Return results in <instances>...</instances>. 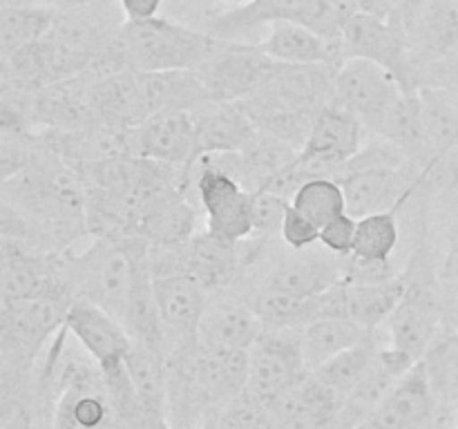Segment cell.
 Returning <instances> with one entry per match:
<instances>
[{"label":"cell","mask_w":458,"mask_h":429,"mask_svg":"<svg viewBox=\"0 0 458 429\" xmlns=\"http://www.w3.org/2000/svg\"><path fill=\"white\" fill-rule=\"evenodd\" d=\"M356 232L358 219L349 213L340 214L334 222L320 228V246L338 257H349L353 253V244H356Z\"/></svg>","instance_id":"d590c367"},{"label":"cell","mask_w":458,"mask_h":429,"mask_svg":"<svg viewBox=\"0 0 458 429\" xmlns=\"http://www.w3.org/2000/svg\"><path fill=\"white\" fill-rule=\"evenodd\" d=\"M282 244L293 250H307L320 244V228L291 206L280 228Z\"/></svg>","instance_id":"e575fe53"},{"label":"cell","mask_w":458,"mask_h":429,"mask_svg":"<svg viewBox=\"0 0 458 429\" xmlns=\"http://www.w3.org/2000/svg\"><path fill=\"white\" fill-rule=\"evenodd\" d=\"M401 235L398 210L367 214L358 219L356 244H353L352 255L367 262H392L401 246Z\"/></svg>","instance_id":"4dcf8cb0"},{"label":"cell","mask_w":458,"mask_h":429,"mask_svg":"<svg viewBox=\"0 0 458 429\" xmlns=\"http://www.w3.org/2000/svg\"><path fill=\"white\" fill-rule=\"evenodd\" d=\"M262 54L284 65H334L344 63L340 40H327L300 22H273L258 40Z\"/></svg>","instance_id":"603a6c76"},{"label":"cell","mask_w":458,"mask_h":429,"mask_svg":"<svg viewBox=\"0 0 458 429\" xmlns=\"http://www.w3.org/2000/svg\"><path fill=\"white\" fill-rule=\"evenodd\" d=\"M65 329L101 366V371L123 365L134 344L125 326L114 315L85 299H74L67 308Z\"/></svg>","instance_id":"2e32d148"},{"label":"cell","mask_w":458,"mask_h":429,"mask_svg":"<svg viewBox=\"0 0 458 429\" xmlns=\"http://www.w3.org/2000/svg\"><path fill=\"white\" fill-rule=\"evenodd\" d=\"M244 268V241L231 244L213 232H197L186 244V275L199 282L208 295L222 293L237 284Z\"/></svg>","instance_id":"7402d4cb"},{"label":"cell","mask_w":458,"mask_h":429,"mask_svg":"<svg viewBox=\"0 0 458 429\" xmlns=\"http://www.w3.org/2000/svg\"><path fill=\"white\" fill-rule=\"evenodd\" d=\"M343 58H360L392 72L405 92H419L411 80V49L407 27L401 18H380L356 12L344 22L340 34Z\"/></svg>","instance_id":"52a82bcc"},{"label":"cell","mask_w":458,"mask_h":429,"mask_svg":"<svg viewBox=\"0 0 458 429\" xmlns=\"http://www.w3.org/2000/svg\"><path fill=\"white\" fill-rule=\"evenodd\" d=\"M289 208L291 199H286V197L268 190L253 192V237H280L282 222H284V214Z\"/></svg>","instance_id":"836d02e7"},{"label":"cell","mask_w":458,"mask_h":429,"mask_svg":"<svg viewBox=\"0 0 458 429\" xmlns=\"http://www.w3.org/2000/svg\"><path fill=\"white\" fill-rule=\"evenodd\" d=\"M374 331L362 329L360 324L343 317H320L300 331V347H302L304 365L309 371L318 369L338 353L365 342Z\"/></svg>","instance_id":"d4e9b609"},{"label":"cell","mask_w":458,"mask_h":429,"mask_svg":"<svg viewBox=\"0 0 458 429\" xmlns=\"http://www.w3.org/2000/svg\"><path fill=\"white\" fill-rule=\"evenodd\" d=\"M63 253L52 255L25 244V241L3 237L0 240V302H22V299L61 295L72 298L63 275Z\"/></svg>","instance_id":"9c48e42d"},{"label":"cell","mask_w":458,"mask_h":429,"mask_svg":"<svg viewBox=\"0 0 458 429\" xmlns=\"http://www.w3.org/2000/svg\"><path fill=\"white\" fill-rule=\"evenodd\" d=\"M125 22H141L159 16L164 0H116Z\"/></svg>","instance_id":"74e56055"},{"label":"cell","mask_w":458,"mask_h":429,"mask_svg":"<svg viewBox=\"0 0 458 429\" xmlns=\"http://www.w3.org/2000/svg\"><path fill=\"white\" fill-rule=\"evenodd\" d=\"M119 4L116 0H52L56 12H85V9H106Z\"/></svg>","instance_id":"f35d334b"},{"label":"cell","mask_w":458,"mask_h":429,"mask_svg":"<svg viewBox=\"0 0 458 429\" xmlns=\"http://www.w3.org/2000/svg\"><path fill=\"white\" fill-rule=\"evenodd\" d=\"M307 371L298 331L264 333L249 351V383L244 393L259 405L271 407Z\"/></svg>","instance_id":"8fae6325"},{"label":"cell","mask_w":458,"mask_h":429,"mask_svg":"<svg viewBox=\"0 0 458 429\" xmlns=\"http://www.w3.org/2000/svg\"><path fill=\"white\" fill-rule=\"evenodd\" d=\"M121 324L125 326L134 344L148 347L165 356V340L164 329H161L159 311H157L155 280H152L150 264L139 273L137 284H134L132 295H130L128 308H125Z\"/></svg>","instance_id":"f1b7e54d"},{"label":"cell","mask_w":458,"mask_h":429,"mask_svg":"<svg viewBox=\"0 0 458 429\" xmlns=\"http://www.w3.org/2000/svg\"><path fill=\"white\" fill-rule=\"evenodd\" d=\"M405 94L401 80L371 61L349 58L335 72L334 103L352 112L369 137H376L385 119Z\"/></svg>","instance_id":"ba28073f"},{"label":"cell","mask_w":458,"mask_h":429,"mask_svg":"<svg viewBox=\"0 0 458 429\" xmlns=\"http://www.w3.org/2000/svg\"><path fill=\"white\" fill-rule=\"evenodd\" d=\"M340 409L343 398L335 396L313 371H307L268 407L277 429H331Z\"/></svg>","instance_id":"ac0fdd59"},{"label":"cell","mask_w":458,"mask_h":429,"mask_svg":"<svg viewBox=\"0 0 458 429\" xmlns=\"http://www.w3.org/2000/svg\"><path fill=\"white\" fill-rule=\"evenodd\" d=\"M383 347H389V344L383 329H378L374 331L365 342L338 353V356L331 358L329 362H325L322 366L313 369V374H316L335 396L343 398L344 402V398H347L349 393L358 387V383L369 374V369L374 366L378 351Z\"/></svg>","instance_id":"484cf974"},{"label":"cell","mask_w":458,"mask_h":429,"mask_svg":"<svg viewBox=\"0 0 458 429\" xmlns=\"http://www.w3.org/2000/svg\"><path fill=\"white\" fill-rule=\"evenodd\" d=\"M134 74H137V125L168 112H192L210 101L192 70L134 72Z\"/></svg>","instance_id":"d6986e66"},{"label":"cell","mask_w":458,"mask_h":429,"mask_svg":"<svg viewBox=\"0 0 458 429\" xmlns=\"http://www.w3.org/2000/svg\"><path fill=\"white\" fill-rule=\"evenodd\" d=\"M273 65L276 61L262 54V49L250 40H224L222 47L192 72L204 85L210 101L244 103L262 88Z\"/></svg>","instance_id":"30bf717a"},{"label":"cell","mask_w":458,"mask_h":429,"mask_svg":"<svg viewBox=\"0 0 458 429\" xmlns=\"http://www.w3.org/2000/svg\"><path fill=\"white\" fill-rule=\"evenodd\" d=\"M3 237L61 255L89 235L88 190L72 165L40 147L31 164L3 181Z\"/></svg>","instance_id":"6da1fadb"},{"label":"cell","mask_w":458,"mask_h":429,"mask_svg":"<svg viewBox=\"0 0 458 429\" xmlns=\"http://www.w3.org/2000/svg\"><path fill=\"white\" fill-rule=\"evenodd\" d=\"M222 43V38L206 29H195L165 16L125 22L121 29V47L132 72L197 70Z\"/></svg>","instance_id":"277c9868"},{"label":"cell","mask_w":458,"mask_h":429,"mask_svg":"<svg viewBox=\"0 0 458 429\" xmlns=\"http://www.w3.org/2000/svg\"><path fill=\"white\" fill-rule=\"evenodd\" d=\"M125 369H128V378L141 405L146 409L157 411V414H165V384H168V375H165L164 353L132 344L128 358H125Z\"/></svg>","instance_id":"f546056e"},{"label":"cell","mask_w":458,"mask_h":429,"mask_svg":"<svg viewBox=\"0 0 458 429\" xmlns=\"http://www.w3.org/2000/svg\"><path fill=\"white\" fill-rule=\"evenodd\" d=\"M367 139H369V132L365 125L352 112L331 101L316 114L309 141L300 155L307 159L325 161L343 174L344 164L362 150Z\"/></svg>","instance_id":"ffe728a7"},{"label":"cell","mask_w":458,"mask_h":429,"mask_svg":"<svg viewBox=\"0 0 458 429\" xmlns=\"http://www.w3.org/2000/svg\"><path fill=\"white\" fill-rule=\"evenodd\" d=\"M3 7H25V4H49L52 7V0H0Z\"/></svg>","instance_id":"ab89813d"},{"label":"cell","mask_w":458,"mask_h":429,"mask_svg":"<svg viewBox=\"0 0 458 429\" xmlns=\"http://www.w3.org/2000/svg\"><path fill=\"white\" fill-rule=\"evenodd\" d=\"M192 119L199 156L242 152L258 137V128L240 103L208 101L192 110Z\"/></svg>","instance_id":"44dd1931"},{"label":"cell","mask_w":458,"mask_h":429,"mask_svg":"<svg viewBox=\"0 0 458 429\" xmlns=\"http://www.w3.org/2000/svg\"><path fill=\"white\" fill-rule=\"evenodd\" d=\"M150 244L134 235L94 237L81 253H63V275L72 298L97 304L123 320L137 277L148 266Z\"/></svg>","instance_id":"7a4b0ae2"},{"label":"cell","mask_w":458,"mask_h":429,"mask_svg":"<svg viewBox=\"0 0 458 429\" xmlns=\"http://www.w3.org/2000/svg\"><path fill=\"white\" fill-rule=\"evenodd\" d=\"M313 0H249L246 4L217 13L206 22V31L222 40L249 43L246 36L273 22H300L307 27Z\"/></svg>","instance_id":"cb8c5ba5"},{"label":"cell","mask_w":458,"mask_h":429,"mask_svg":"<svg viewBox=\"0 0 458 429\" xmlns=\"http://www.w3.org/2000/svg\"><path fill=\"white\" fill-rule=\"evenodd\" d=\"M441 298H443V320L452 329L458 331V240L447 250L441 273Z\"/></svg>","instance_id":"8d00e7d4"},{"label":"cell","mask_w":458,"mask_h":429,"mask_svg":"<svg viewBox=\"0 0 458 429\" xmlns=\"http://www.w3.org/2000/svg\"><path fill=\"white\" fill-rule=\"evenodd\" d=\"M420 362L437 398L438 414L454 411L458 416V331L450 324H443Z\"/></svg>","instance_id":"4316f807"},{"label":"cell","mask_w":458,"mask_h":429,"mask_svg":"<svg viewBox=\"0 0 458 429\" xmlns=\"http://www.w3.org/2000/svg\"><path fill=\"white\" fill-rule=\"evenodd\" d=\"M56 13L49 4L0 7V61L43 40L52 31Z\"/></svg>","instance_id":"83f0119b"},{"label":"cell","mask_w":458,"mask_h":429,"mask_svg":"<svg viewBox=\"0 0 458 429\" xmlns=\"http://www.w3.org/2000/svg\"><path fill=\"white\" fill-rule=\"evenodd\" d=\"M74 299L61 295L0 304V387L31 384L40 358L65 326Z\"/></svg>","instance_id":"3957f363"},{"label":"cell","mask_w":458,"mask_h":429,"mask_svg":"<svg viewBox=\"0 0 458 429\" xmlns=\"http://www.w3.org/2000/svg\"><path fill=\"white\" fill-rule=\"evenodd\" d=\"M437 418V398L429 387L423 362H419L358 425V429H429Z\"/></svg>","instance_id":"9a60e30c"},{"label":"cell","mask_w":458,"mask_h":429,"mask_svg":"<svg viewBox=\"0 0 458 429\" xmlns=\"http://www.w3.org/2000/svg\"><path fill=\"white\" fill-rule=\"evenodd\" d=\"M334 65L276 63L262 88L240 103L246 114H318L334 101Z\"/></svg>","instance_id":"8992f818"},{"label":"cell","mask_w":458,"mask_h":429,"mask_svg":"<svg viewBox=\"0 0 458 429\" xmlns=\"http://www.w3.org/2000/svg\"><path fill=\"white\" fill-rule=\"evenodd\" d=\"M405 289V273L396 280L380 282V284H356V282L340 280L329 290L318 295V320L343 317L356 322L367 331H378L398 307Z\"/></svg>","instance_id":"4fadbf2b"},{"label":"cell","mask_w":458,"mask_h":429,"mask_svg":"<svg viewBox=\"0 0 458 429\" xmlns=\"http://www.w3.org/2000/svg\"><path fill=\"white\" fill-rule=\"evenodd\" d=\"M208 290L191 275L155 280V299L165 340V358L199 344V324L208 307Z\"/></svg>","instance_id":"7c38bea8"},{"label":"cell","mask_w":458,"mask_h":429,"mask_svg":"<svg viewBox=\"0 0 458 429\" xmlns=\"http://www.w3.org/2000/svg\"><path fill=\"white\" fill-rule=\"evenodd\" d=\"M219 3H226V4H233V7H240V4H246L249 0H219Z\"/></svg>","instance_id":"60d3db41"},{"label":"cell","mask_w":458,"mask_h":429,"mask_svg":"<svg viewBox=\"0 0 458 429\" xmlns=\"http://www.w3.org/2000/svg\"><path fill=\"white\" fill-rule=\"evenodd\" d=\"M264 335V326L250 304L233 290L208 298L199 324V344L222 351H250Z\"/></svg>","instance_id":"e0dca14e"},{"label":"cell","mask_w":458,"mask_h":429,"mask_svg":"<svg viewBox=\"0 0 458 429\" xmlns=\"http://www.w3.org/2000/svg\"><path fill=\"white\" fill-rule=\"evenodd\" d=\"M188 190L195 192L197 204L206 214V231L231 244L253 237V192L210 164L208 156H199L191 168Z\"/></svg>","instance_id":"5b68a950"},{"label":"cell","mask_w":458,"mask_h":429,"mask_svg":"<svg viewBox=\"0 0 458 429\" xmlns=\"http://www.w3.org/2000/svg\"><path fill=\"white\" fill-rule=\"evenodd\" d=\"M291 206L322 228L340 214H347V195L338 179H311L298 188Z\"/></svg>","instance_id":"1f68e13d"},{"label":"cell","mask_w":458,"mask_h":429,"mask_svg":"<svg viewBox=\"0 0 458 429\" xmlns=\"http://www.w3.org/2000/svg\"><path fill=\"white\" fill-rule=\"evenodd\" d=\"M213 429H277L268 407L242 393L219 414Z\"/></svg>","instance_id":"d6a6232c"},{"label":"cell","mask_w":458,"mask_h":429,"mask_svg":"<svg viewBox=\"0 0 458 429\" xmlns=\"http://www.w3.org/2000/svg\"><path fill=\"white\" fill-rule=\"evenodd\" d=\"M454 429H458V416H456V425H454Z\"/></svg>","instance_id":"b9f144b4"},{"label":"cell","mask_w":458,"mask_h":429,"mask_svg":"<svg viewBox=\"0 0 458 429\" xmlns=\"http://www.w3.org/2000/svg\"><path fill=\"white\" fill-rule=\"evenodd\" d=\"M130 141H132V155L139 159L170 165L183 170L186 174L199 159L192 112H168V114L152 116L130 130Z\"/></svg>","instance_id":"5bb4252c"}]
</instances>
